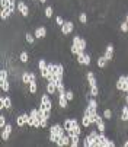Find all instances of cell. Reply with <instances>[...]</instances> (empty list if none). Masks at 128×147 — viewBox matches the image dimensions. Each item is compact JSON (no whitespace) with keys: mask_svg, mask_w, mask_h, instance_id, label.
<instances>
[{"mask_svg":"<svg viewBox=\"0 0 128 147\" xmlns=\"http://www.w3.org/2000/svg\"><path fill=\"white\" fill-rule=\"evenodd\" d=\"M18 12L22 15L24 18L29 16V7H28V5L24 2V0H19V2H18Z\"/></svg>","mask_w":128,"mask_h":147,"instance_id":"cell-4","label":"cell"},{"mask_svg":"<svg viewBox=\"0 0 128 147\" xmlns=\"http://www.w3.org/2000/svg\"><path fill=\"white\" fill-rule=\"evenodd\" d=\"M57 93H66V89H64V82L63 80L57 82Z\"/></svg>","mask_w":128,"mask_h":147,"instance_id":"cell-22","label":"cell"},{"mask_svg":"<svg viewBox=\"0 0 128 147\" xmlns=\"http://www.w3.org/2000/svg\"><path fill=\"white\" fill-rule=\"evenodd\" d=\"M6 127V117L2 114L0 115V128H5Z\"/></svg>","mask_w":128,"mask_h":147,"instance_id":"cell-38","label":"cell"},{"mask_svg":"<svg viewBox=\"0 0 128 147\" xmlns=\"http://www.w3.org/2000/svg\"><path fill=\"white\" fill-rule=\"evenodd\" d=\"M47 66H48V63H47L44 58H41V60L38 61V67H39V71H41V70H44V69H47Z\"/></svg>","mask_w":128,"mask_h":147,"instance_id":"cell-30","label":"cell"},{"mask_svg":"<svg viewBox=\"0 0 128 147\" xmlns=\"http://www.w3.org/2000/svg\"><path fill=\"white\" fill-rule=\"evenodd\" d=\"M48 127V119H42L41 121V128H47Z\"/></svg>","mask_w":128,"mask_h":147,"instance_id":"cell-41","label":"cell"},{"mask_svg":"<svg viewBox=\"0 0 128 147\" xmlns=\"http://www.w3.org/2000/svg\"><path fill=\"white\" fill-rule=\"evenodd\" d=\"M76 60H77V63H79V64H84V53H80V54H77V55H76Z\"/></svg>","mask_w":128,"mask_h":147,"instance_id":"cell-35","label":"cell"},{"mask_svg":"<svg viewBox=\"0 0 128 147\" xmlns=\"http://www.w3.org/2000/svg\"><path fill=\"white\" fill-rule=\"evenodd\" d=\"M7 76H9V73H7V70H0V82H6L7 80Z\"/></svg>","mask_w":128,"mask_h":147,"instance_id":"cell-32","label":"cell"},{"mask_svg":"<svg viewBox=\"0 0 128 147\" xmlns=\"http://www.w3.org/2000/svg\"><path fill=\"white\" fill-rule=\"evenodd\" d=\"M45 2H47V0H39V3H41V5H44Z\"/></svg>","mask_w":128,"mask_h":147,"instance_id":"cell-44","label":"cell"},{"mask_svg":"<svg viewBox=\"0 0 128 147\" xmlns=\"http://www.w3.org/2000/svg\"><path fill=\"white\" fill-rule=\"evenodd\" d=\"M66 96H67L69 100H73L74 99V92L73 90H66Z\"/></svg>","mask_w":128,"mask_h":147,"instance_id":"cell-39","label":"cell"},{"mask_svg":"<svg viewBox=\"0 0 128 147\" xmlns=\"http://www.w3.org/2000/svg\"><path fill=\"white\" fill-rule=\"evenodd\" d=\"M12 125L10 124H6V127L2 130V140L3 141H7L9 138H10V134H12Z\"/></svg>","mask_w":128,"mask_h":147,"instance_id":"cell-9","label":"cell"},{"mask_svg":"<svg viewBox=\"0 0 128 147\" xmlns=\"http://www.w3.org/2000/svg\"><path fill=\"white\" fill-rule=\"evenodd\" d=\"M19 60H20V63H28L29 54H28L26 51H22V53H20V55H19Z\"/></svg>","mask_w":128,"mask_h":147,"instance_id":"cell-24","label":"cell"},{"mask_svg":"<svg viewBox=\"0 0 128 147\" xmlns=\"http://www.w3.org/2000/svg\"><path fill=\"white\" fill-rule=\"evenodd\" d=\"M53 13H54V9H53V6H48L47 9H45V18H53Z\"/></svg>","mask_w":128,"mask_h":147,"instance_id":"cell-34","label":"cell"},{"mask_svg":"<svg viewBox=\"0 0 128 147\" xmlns=\"http://www.w3.org/2000/svg\"><path fill=\"white\" fill-rule=\"evenodd\" d=\"M79 48L82 50V51H84L88 48V41L84 39V38H80V42H79Z\"/></svg>","mask_w":128,"mask_h":147,"instance_id":"cell-28","label":"cell"},{"mask_svg":"<svg viewBox=\"0 0 128 147\" xmlns=\"http://www.w3.org/2000/svg\"><path fill=\"white\" fill-rule=\"evenodd\" d=\"M22 83L29 86V83H31V71H24L22 73Z\"/></svg>","mask_w":128,"mask_h":147,"instance_id":"cell-21","label":"cell"},{"mask_svg":"<svg viewBox=\"0 0 128 147\" xmlns=\"http://www.w3.org/2000/svg\"><path fill=\"white\" fill-rule=\"evenodd\" d=\"M55 74H57L58 82L64 79V67H63V64H55Z\"/></svg>","mask_w":128,"mask_h":147,"instance_id":"cell-17","label":"cell"},{"mask_svg":"<svg viewBox=\"0 0 128 147\" xmlns=\"http://www.w3.org/2000/svg\"><path fill=\"white\" fill-rule=\"evenodd\" d=\"M67 134V131L64 130V127L63 125H60V124H54V125H51L50 127V141L51 143H57L63 136H66Z\"/></svg>","mask_w":128,"mask_h":147,"instance_id":"cell-1","label":"cell"},{"mask_svg":"<svg viewBox=\"0 0 128 147\" xmlns=\"http://www.w3.org/2000/svg\"><path fill=\"white\" fill-rule=\"evenodd\" d=\"M10 2H12V0H10Z\"/></svg>","mask_w":128,"mask_h":147,"instance_id":"cell-47","label":"cell"},{"mask_svg":"<svg viewBox=\"0 0 128 147\" xmlns=\"http://www.w3.org/2000/svg\"><path fill=\"white\" fill-rule=\"evenodd\" d=\"M90 96H93V98H96V96H99V88H98V85L96 86H90Z\"/></svg>","mask_w":128,"mask_h":147,"instance_id":"cell-26","label":"cell"},{"mask_svg":"<svg viewBox=\"0 0 128 147\" xmlns=\"http://www.w3.org/2000/svg\"><path fill=\"white\" fill-rule=\"evenodd\" d=\"M69 99H67V96H66V93H58V105H60V108H63V109H66L67 107H69Z\"/></svg>","mask_w":128,"mask_h":147,"instance_id":"cell-8","label":"cell"},{"mask_svg":"<svg viewBox=\"0 0 128 147\" xmlns=\"http://www.w3.org/2000/svg\"><path fill=\"white\" fill-rule=\"evenodd\" d=\"M79 20H80V24L86 25V24H88V15L84 13V12H82V13L79 15Z\"/></svg>","mask_w":128,"mask_h":147,"instance_id":"cell-27","label":"cell"},{"mask_svg":"<svg viewBox=\"0 0 128 147\" xmlns=\"http://www.w3.org/2000/svg\"><path fill=\"white\" fill-rule=\"evenodd\" d=\"M119 29H121V31H122L124 34H127V32H128V24L125 22V20H124V22H122V24L119 25Z\"/></svg>","mask_w":128,"mask_h":147,"instance_id":"cell-37","label":"cell"},{"mask_svg":"<svg viewBox=\"0 0 128 147\" xmlns=\"http://www.w3.org/2000/svg\"><path fill=\"white\" fill-rule=\"evenodd\" d=\"M90 61H92V60H90V55H89V54H84V66H89Z\"/></svg>","mask_w":128,"mask_h":147,"instance_id":"cell-40","label":"cell"},{"mask_svg":"<svg viewBox=\"0 0 128 147\" xmlns=\"http://www.w3.org/2000/svg\"><path fill=\"white\" fill-rule=\"evenodd\" d=\"M10 109L12 108V99L9 98V96H2L0 98V109Z\"/></svg>","mask_w":128,"mask_h":147,"instance_id":"cell-7","label":"cell"},{"mask_svg":"<svg viewBox=\"0 0 128 147\" xmlns=\"http://www.w3.org/2000/svg\"><path fill=\"white\" fill-rule=\"evenodd\" d=\"M96 130L99 131V133H105V130H106V127H105V122H103V117H100V115H98V118H96Z\"/></svg>","mask_w":128,"mask_h":147,"instance_id":"cell-13","label":"cell"},{"mask_svg":"<svg viewBox=\"0 0 128 147\" xmlns=\"http://www.w3.org/2000/svg\"><path fill=\"white\" fill-rule=\"evenodd\" d=\"M9 5H10V0H0V6H2V9H9Z\"/></svg>","mask_w":128,"mask_h":147,"instance_id":"cell-36","label":"cell"},{"mask_svg":"<svg viewBox=\"0 0 128 147\" xmlns=\"http://www.w3.org/2000/svg\"><path fill=\"white\" fill-rule=\"evenodd\" d=\"M25 39H26V42H28V44H34V42H35V35L28 32V34L25 35Z\"/></svg>","mask_w":128,"mask_h":147,"instance_id":"cell-29","label":"cell"},{"mask_svg":"<svg viewBox=\"0 0 128 147\" xmlns=\"http://www.w3.org/2000/svg\"><path fill=\"white\" fill-rule=\"evenodd\" d=\"M79 143H80V136H74V137H71V143H70L71 147H77Z\"/></svg>","mask_w":128,"mask_h":147,"instance_id":"cell-31","label":"cell"},{"mask_svg":"<svg viewBox=\"0 0 128 147\" xmlns=\"http://www.w3.org/2000/svg\"><path fill=\"white\" fill-rule=\"evenodd\" d=\"M82 125L84 128H89L92 125V121H90V117H89V111L84 109V115H83V119H82Z\"/></svg>","mask_w":128,"mask_h":147,"instance_id":"cell-14","label":"cell"},{"mask_svg":"<svg viewBox=\"0 0 128 147\" xmlns=\"http://www.w3.org/2000/svg\"><path fill=\"white\" fill-rule=\"evenodd\" d=\"M28 114H20V115H18L16 117V124H18V127L19 128H24L25 125H26V122H28Z\"/></svg>","mask_w":128,"mask_h":147,"instance_id":"cell-6","label":"cell"},{"mask_svg":"<svg viewBox=\"0 0 128 147\" xmlns=\"http://www.w3.org/2000/svg\"><path fill=\"white\" fill-rule=\"evenodd\" d=\"M125 83H127L125 76H119V77H118V80H117V83H115V88H117V90L124 92V89H125Z\"/></svg>","mask_w":128,"mask_h":147,"instance_id":"cell-11","label":"cell"},{"mask_svg":"<svg viewBox=\"0 0 128 147\" xmlns=\"http://www.w3.org/2000/svg\"><path fill=\"white\" fill-rule=\"evenodd\" d=\"M106 63H108V60H106L103 55L98 57V60H96V64H98L99 69H105V67H106Z\"/></svg>","mask_w":128,"mask_h":147,"instance_id":"cell-20","label":"cell"},{"mask_svg":"<svg viewBox=\"0 0 128 147\" xmlns=\"http://www.w3.org/2000/svg\"><path fill=\"white\" fill-rule=\"evenodd\" d=\"M102 117H103L105 119H109V121H111V119H112V117H114V112H112L111 109L106 108V109L103 111V115H102Z\"/></svg>","mask_w":128,"mask_h":147,"instance_id":"cell-23","label":"cell"},{"mask_svg":"<svg viewBox=\"0 0 128 147\" xmlns=\"http://www.w3.org/2000/svg\"><path fill=\"white\" fill-rule=\"evenodd\" d=\"M121 121H125V122H128V105L125 103L124 107H122V109H121Z\"/></svg>","mask_w":128,"mask_h":147,"instance_id":"cell-19","label":"cell"},{"mask_svg":"<svg viewBox=\"0 0 128 147\" xmlns=\"http://www.w3.org/2000/svg\"><path fill=\"white\" fill-rule=\"evenodd\" d=\"M10 15H12V12H10L9 9H2V12H0V18H2L3 20H5V19H7Z\"/></svg>","mask_w":128,"mask_h":147,"instance_id":"cell-25","label":"cell"},{"mask_svg":"<svg viewBox=\"0 0 128 147\" xmlns=\"http://www.w3.org/2000/svg\"><path fill=\"white\" fill-rule=\"evenodd\" d=\"M47 93H48V95L57 93V83H55V82H48V83H47Z\"/></svg>","mask_w":128,"mask_h":147,"instance_id":"cell-16","label":"cell"},{"mask_svg":"<svg viewBox=\"0 0 128 147\" xmlns=\"http://www.w3.org/2000/svg\"><path fill=\"white\" fill-rule=\"evenodd\" d=\"M70 143H71V137H70L69 134H66V136H63L55 144H57L58 147H63V146H70Z\"/></svg>","mask_w":128,"mask_h":147,"instance_id":"cell-12","label":"cell"},{"mask_svg":"<svg viewBox=\"0 0 128 147\" xmlns=\"http://www.w3.org/2000/svg\"><path fill=\"white\" fill-rule=\"evenodd\" d=\"M125 103H127V105H128V93H127V95H125Z\"/></svg>","mask_w":128,"mask_h":147,"instance_id":"cell-43","label":"cell"},{"mask_svg":"<svg viewBox=\"0 0 128 147\" xmlns=\"http://www.w3.org/2000/svg\"><path fill=\"white\" fill-rule=\"evenodd\" d=\"M103 57L108 60V61H111V60L114 58V45H112V44H109L108 47H106V51H105Z\"/></svg>","mask_w":128,"mask_h":147,"instance_id":"cell-15","label":"cell"},{"mask_svg":"<svg viewBox=\"0 0 128 147\" xmlns=\"http://www.w3.org/2000/svg\"><path fill=\"white\" fill-rule=\"evenodd\" d=\"M125 80H127V83H125V89H124V93H128V74L125 76Z\"/></svg>","mask_w":128,"mask_h":147,"instance_id":"cell-42","label":"cell"},{"mask_svg":"<svg viewBox=\"0 0 128 147\" xmlns=\"http://www.w3.org/2000/svg\"><path fill=\"white\" fill-rule=\"evenodd\" d=\"M73 29H74V24L71 22V20H66V22H64V25L61 26V34H63L64 36H67V35H70V34L73 32Z\"/></svg>","mask_w":128,"mask_h":147,"instance_id":"cell-3","label":"cell"},{"mask_svg":"<svg viewBox=\"0 0 128 147\" xmlns=\"http://www.w3.org/2000/svg\"><path fill=\"white\" fill-rule=\"evenodd\" d=\"M50 96H51V95H48V93L42 95V96H41V105H39V107H42L47 112L51 114V111H53V102H51Z\"/></svg>","mask_w":128,"mask_h":147,"instance_id":"cell-2","label":"cell"},{"mask_svg":"<svg viewBox=\"0 0 128 147\" xmlns=\"http://www.w3.org/2000/svg\"><path fill=\"white\" fill-rule=\"evenodd\" d=\"M34 35H35V38H38V39H44V38L47 36V28H45V26H39V28H36Z\"/></svg>","mask_w":128,"mask_h":147,"instance_id":"cell-10","label":"cell"},{"mask_svg":"<svg viewBox=\"0 0 128 147\" xmlns=\"http://www.w3.org/2000/svg\"><path fill=\"white\" fill-rule=\"evenodd\" d=\"M124 147H128V140H127V141L124 143Z\"/></svg>","mask_w":128,"mask_h":147,"instance_id":"cell-45","label":"cell"},{"mask_svg":"<svg viewBox=\"0 0 128 147\" xmlns=\"http://www.w3.org/2000/svg\"><path fill=\"white\" fill-rule=\"evenodd\" d=\"M64 22H66V20L63 19V16H60V15H57V16H55V24H57V25H58L60 28H61V26L64 25Z\"/></svg>","mask_w":128,"mask_h":147,"instance_id":"cell-33","label":"cell"},{"mask_svg":"<svg viewBox=\"0 0 128 147\" xmlns=\"http://www.w3.org/2000/svg\"><path fill=\"white\" fill-rule=\"evenodd\" d=\"M125 22L128 24V13H127V16H125Z\"/></svg>","mask_w":128,"mask_h":147,"instance_id":"cell-46","label":"cell"},{"mask_svg":"<svg viewBox=\"0 0 128 147\" xmlns=\"http://www.w3.org/2000/svg\"><path fill=\"white\" fill-rule=\"evenodd\" d=\"M99 140H100V147H114L115 146V143L111 138L106 137L105 133H99Z\"/></svg>","mask_w":128,"mask_h":147,"instance_id":"cell-5","label":"cell"},{"mask_svg":"<svg viewBox=\"0 0 128 147\" xmlns=\"http://www.w3.org/2000/svg\"><path fill=\"white\" fill-rule=\"evenodd\" d=\"M86 80L89 83V86H96L98 85V83H96V77H95V74L92 71H88L86 73Z\"/></svg>","mask_w":128,"mask_h":147,"instance_id":"cell-18","label":"cell"}]
</instances>
